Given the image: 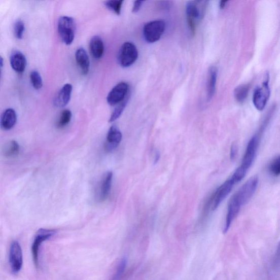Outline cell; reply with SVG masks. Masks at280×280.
<instances>
[{"label": "cell", "instance_id": "obj_1", "mask_svg": "<svg viewBox=\"0 0 280 280\" xmlns=\"http://www.w3.org/2000/svg\"><path fill=\"white\" fill-rule=\"evenodd\" d=\"M266 125L263 124L260 130L254 135L248 143L246 151L242 159L241 165L239 166L245 172H248L253 165L260 145L261 135Z\"/></svg>", "mask_w": 280, "mask_h": 280}, {"label": "cell", "instance_id": "obj_2", "mask_svg": "<svg viewBox=\"0 0 280 280\" xmlns=\"http://www.w3.org/2000/svg\"><path fill=\"white\" fill-rule=\"evenodd\" d=\"M58 32L62 43L71 45L75 39L76 23L75 20L68 16H61L58 22Z\"/></svg>", "mask_w": 280, "mask_h": 280}, {"label": "cell", "instance_id": "obj_3", "mask_svg": "<svg viewBox=\"0 0 280 280\" xmlns=\"http://www.w3.org/2000/svg\"><path fill=\"white\" fill-rule=\"evenodd\" d=\"M270 95L269 74L267 72L265 75V79L261 86L257 87L254 92L253 103L257 110L262 111L265 109Z\"/></svg>", "mask_w": 280, "mask_h": 280}, {"label": "cell", "instance_id": "obj_4", "mask_svg": "<svg viewBox=\"0 0 280 280\" xmlns=\"http://www.w3.org/2000/svg\"><path fill=\"white\" fill-rule=\"evenodd\" d=\"M166 27L164 21L157 20L147 23L144 27L145 40L148 43H156L162 37Z\"/></svg>", "mask_w": 280, "mask_h": 280}, {"label": "cell", "instance_id": "obj_5", "mask_svg": "<svg viewBox=\"0 0 280 280\" xmlns=\"http://www.w3.org/2000/svg\"><path fill=\"white\" fill-rule=\"evenodd\" d=\"M138 51L134 44L127 42L122 46L118 55L119 64L123 67H128L136 61Z\"/></svg>", "mask_w": 280, "mask_h": 280}, {"label": "cell", "instance_id": "obj_6", "mask_svg": "<svg viewBox=\"0 0 280 280\" xmlns=\"http://www.w3.org/2000/svg\"><path fill=\"white\" fill-rule=\"evenodd\" d=\"M57 233V231L54 229H40L39 230L32 244L31 251L33 261L35 266L39 267V253L42 243L50 239Z\"/></svg>", "mask_w": 280, "mask_h": 280}, {"label": "cell", "instance_id": "obj_7", "mask_svg": "<svg viewBox=\"0 0 280 280\" xmlns=\"http://www.w3.org/2000/svg\"><path fill=\"white\" fill-rule=\"evenodd\" d=\"M258 182L257 176L251 177L234 194L242 206L246 205L253 197L257 190Z\"/></svg>", "mask_w": 280, "mask_h": 280}, {"label": "cell", "instance_id": "obj_8", "mask_svg": "<svg viewBox=\"0 0 280 280\" xmlns=\"http://www.w3.org/2000/svg\"><path fill=\"white\" fill-rule=\"evenodd\" d=\"M23 256L22 247L18 241H13L9 252V264L13 274H17L22 269Z\"/></svg>", "mask_w": 280, "mask_h": 280}, {"label": "cell", "instance_id": "obj_9", "mask_svg": "<svg viewBox=\"0 0 280 280\" xmlns=\"http://www.w3.org/2000/svg\"><path fill=\"white\" fill-rule=\"evenodd\" d=\"M234 181L230 178L221 186L216 191L211 201V208L214 211L221 203L225 199L235 185Z\"/></svg>", "mask_w": 280, "mask_h": 280}, {"label": "cell", "instance_id": "obj_10", "mask_svg": "<svg viewBox=\"0 0 280 280\" xmlns=\"http://www.w3.org/2000/svg\"><path fill=\"white\" fill-rule=\"evenodd\" d=\"M129 86L127 83H118L110 91L107 97V101L111 106H115L122 102L128 92Z\"/></svg>", "mask_w": 280, "mask_h": 280}, {"label": "cell", "instance_id": "obj_11", "mask_svg": "<svg viewBox=\"0 0 280 280\" xmlns=\"http://www.w3.org/2000/svg\"><path fill=\"white\" fill-rule=\"evenodd\" d=\"M186 15L189 29L191 34L194 35L197 20L201 17V13L197 3L190 2L187 4Z\"/></svg>", "mask_w": 280, "mask_h": 280}, {"label": "cell", "instance_id": "obj_12", "mask_svg": "<svg viewBox=\"0 0 280 280\" xmlns=\"http://www.w3.org/2000/svg\"><path fill=\"white\" fill-rule=\"evenodd\" d=\"M242 206L239 200L234 195L229 202L225 225L223 228L224 233H226L228 232L233 221L239 213Z\"/></svg>", "mask_w": 280, "mask_h": 280}, {"label": "cell", "instance_id": "obj_13", "mask_svg": "<svg viewBox=\"0 0 280 280\" xmlns=\"http://www.w3.org/2000/svg\"><path fill=\"white\" fill-rule=\"evenodd\" d=\"M122 139V132L116 125L110 128L107 135L104 148L108 152L114 151L121 143Z\"/></svg>", "mask_w": 280, "mask_h": 280}, {"label": "cell", "instance_id": "obj_14", "mask_svg": "<svg viewBox=\"0 0 280 280\" xmlns=\"http://www.w3.org/2000/svg\"><path fill=\"white\" fill-rule=\"evenodd\" d=\"M72 92L73 86L71 84L67 83L63 86L54 98L55 107L58 108L66 107L71 99Z\"/></svg>", "mask_w": 280, "mask_h": 280}, {"label": "cell", "instance_id": "obj_15", "mask_svg": "<svg viewBox=\"0 0 280 280\" xmlns=\"http://www.w3.org/2000/svg\"><path fill=\"white\" fill-rule=\"evenodd\" d=\"M113 172L108 171L103 175L100 186L99 192V201H106L110 194L112 185H113Z\"/></svg>", "mask_w": 280, "mask_h": 280}, {"label": "cell", "instance_id": "obj_16", "mask_svg": "<svg viewBox=\"0 0 280 280\" xmlns=\"http://www.w3.org/2000/svg\"><path fill=\"white\" fill-rule=\"evenodd\" d=\"M10 64L12 68L16 73H23L26 66V59L25 55L19 51L13 52L10 56Z\"/></svg>", "mask_w": 280, "mask_h": 280}, {"label": "cell", "instance_id": "obj_17", "mask_svg": "<svg viewBox=\"0 0 280 280\" xmlns=\"http://www.w3.org/2000/svg\"><path fill=\"white\" fill-rule=\"evenodd\" d=\"M75 58L82 74L84 75L88 74L90 68V60L85 49L79 48L75 53Z\"/></svg>", "mask_w": 280, "mask_h": 280}, {"label": "cell", "instance_id": "obj_18", "mask_svg": "<svg viewBox=\"0 0 280 280\" xmlns=\"http://www.w3.org/2000/svg\"><path fill=\"white\" fill-rule=\"evenodd\" d=\"M17 120L16 111L12 109L5 110L1 117V127L5 130L12 129L16 124Z\"/></svg>", "mask_w": 280, "mask_h": 280}, {"label": "cell", "instance_id": "obj_19", "mask_svg": "<svg viewBox=\"0 0 280 280\" xmlns=\"http://www.w3.org/2000/svg\"><path fill=\"white\" fill-rule=\"evenodd\" d=\"M91 55L96 59L102 58L104 53V45L102 39L99 36H95L91 39L89 44Z\"/></svg>", "mask_w": 280, "mask_h": 280}, {"label": "cell", "instance_id": "obj_20", "mask_svg": "<svg viewBox=\"0 0 280 280\" xmlns=\"http://www.w3.org/2000/svg\"><path fill=\"white\" fill-rule=\"evenodd\" d=\"M218 78V69L215 66H212L209 69V78L207 85V98L211 100L216 91V85Z\"/></svg>", "mask_w": 280, "mask_h": 280}, {"label": "cell", "instance_id": "obj_21", "mask_svg": "<svg viewBox=\"0 0 280 280\" xmlns=\"http://www.w3.org/2000/svg\"><path fill=\"white\" fill-rule=\"evenodd\" d=\"M250 86L249 84L242 85L235 88L234 91V95L236 100L239 103L243 102L249 95Z\"/></svg>", "mask_w": 280, "mask_h": 280}, {"label": "cell", "instance_id": "obj_22", "mask_svg": "<svg viewBox=\"0 0 280 280\" xmlns=\"http://www.w3.org/2000/svg\"><path fill=\"white\" fill-rule=\"evenodd\" d=\"M124 0H107L104 5L117 15H120Z\"/></svg>", "mask_w": 280, "mask_h": 280}, {"label": "cell", "instance_id": "obj_23", "mask_svg": "<svg viewBox=\"0 0 280 280\" xmlns=\"http://www.w3.org/2000/svg\"><path fill=\"white\" fill-rule=\"evenodd\" d=\"M13 31L16 39L21 40L23 38L25 32V24L22 20H17L15 25H14Z\"/></svg>", "mask_w": 280, "mask_h": 280}, {"label": "cell", "instance_id": "obj_24", "mask_svg": "<svg viewBox=\"0 0 280 280\" xmlns=\"http://www.w3.org/2000/svg\"><path fill=\"white\" fill-rule=\"evenodd\" d=\"M30 81L32 87L35 89H40L43 86V79L38 72L32 71L30 76Z\"/></svg>", "mask_w": 280, "mask_h": 280}, {"label": "cell", "instance_id": "obj_25", "mask_svg": "<svg viewBox=\"0 0 280 280\" xmlns=\"http://www.w3.org/2000/svg\"><path fill=\"white\" fill-rule=\"evenodd\" d=\"M19 145L16 141H12L5 151V156L12 158L17 156L19 152Z\"/></svg>", "mask_w": 280, "mask_h": 280}, {"label": "cell", "instance_id": "obj_26", "mask_svg": "<svg viewBox=\"0 0 280 280\" xmlns=\"http://www.w3.org/2000/svg\"><path fill=\"white\" fill-rule=\"evenodd\" d=\"M127 99H124L122 102L120 103V104L114 111L113 114L111 115L109 120L110 123L113 122L120 118L126 107V105H127Z\"/></svg>", "mask_w": 280, "mask_h": 280}, {"label": "cell", "instance_id": "obj_27", "mask_svg": "<svg viewBox=\"0 0 280 280\" xmlns=\"http://www.w3.org/2000/svg\"><path fill=\"white\" fill-rule=\"evenodd\" d=\"M72 117V112L65 110L62 112L58 123L59 128H64L71 121Z\"/></svg>", "mask_w": 280, "mask_h": 280}, {"label": "cell", "instance_id": "obj_28", "mask_svg": "<svg viewBox=\"0 0 280 280\" xmlns=\"http://www.w3.org/2000/svg\"><path fill=\"white\" fill-rule=\"evenodd\" d=\"M269 170L271 174L274 177L280 175V155L272 160L269 165Z\"/></svg>", "mask_w": 280, "mask_h": 280}, {"label": "cell", "instance_id": "obj_29", "mask_svg": "<svg viewBox=\"0 0 280 280\" xmlns=\"http://www.w3.org/2000/svg\"><path fill=\"white\" fill-rule=\"evenodd\" d=\"M127 259L124 258L118 265V267L114 277V279H117L120 277L123 274L127 266Z\"/></svg>", "mask_w": 280, "mask_h": 280}, {"label": "cell", "instance_id": "obj_30", "mask_svg": "<svg viewBox=\"0 0 280 280\" xmlns=\"http://www.w3.org/2000/svg\"><path fill=\"white\" fill-rule=\"evenodd\" d=\"M145 2V0H135L134 4H133L132 11L133 13L138 12L141 9L143 4Z\"/></svg>", "mask_w": 280, "mask_h": 280}, {"label": "cell", "instance_id": "obj_31", "mask_svg": "<svg viewBox=\"0 0 280 280\" xmlns=\"http://www.w3.org/2000/svg\"><path fill=\"white\" fill-rule=\"evenodd\" d=\"M237 154V148L236 146L233 145L231 148L230 150V159L231 160H233L236 156Z\"/></svg>", "mask_w": 280, "mask_h": 280}, {"label": "cell", "instance_id": "obj_32", "mask_svg": "<svg viewBox=\"0 0 280 280\" xmlns=\"http://www.w3.org/2000/svg\"><path fill=\"white\" fill-rule=\"evenodd\" d=\"M275 261L276 263H280V241L278 243L275 254Z\"/></svg>", "mask_w": 280, "mask_h": 280}, {"label": "cell", "instance_id": "obj_33", "mask_svg": "<svg viewBox=\"0 0 280 280\" xmlns=\"http://www.w3.org/2000/svg\"><path fill=\"white\" fill-rule=\"evenodd\" d=\"M228 2V0H221L220 5V8L221 9L225 8V7L226 6Z\"/></svg>", "mask_w": 280, "mask_h": 280}, {"label": "cell", "instance_id": "obj_34", "mask_svg": "<svg viewBox=\"0 0 280 280\" xmlns=\"http://www.w3.org/2000/svg\"><path fill=\"white\" fill-rule=\"evenodd\" d=\"M3 58L1 57V59H0V65H1L2 68L3 67Z\"/></svg>", "mask_w": 280, "mask_h": 280}]
</instances>
